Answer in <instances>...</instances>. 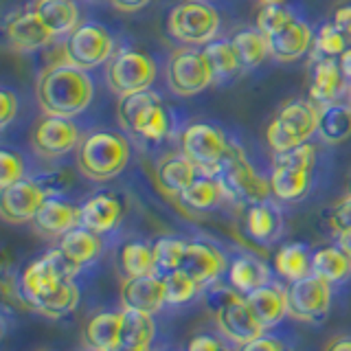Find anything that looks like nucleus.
Segmentation results:
<instances>
[{"mask_svg":"<svg viewBox=\"0 0 351 351\" xmlns=\"http://www.w3.org/2000/svg\"><path fill=\"white\" fill-rule=\"evenodd\" d=\"M95 86L88 71L71 64H49L38 75L36 99L44 114L73 119L90 106Z\"/></svg>","mask_w":351,"mask_h":351,"instance_id":"1","label":"nucleus"},{"mask_svg":"<svg viewBox=\"0 0 351 351\" xmlns=\"http://www.w3.org/2000/svg\"><path fill=\"white\" fill-rule=\"evenodd\" d=\"M132 156L130 141L114 130H95L82 138L75 149L77 169L88 180L108 182L123 173Z\"/></svg>","mask_w":351,"mask_h":351,"instance_id":"2","label":"nucleus"},{"mask_svg":"<svg viewBox=\"0 0 351 351\" xmlns=\"http://www.w3.org/2000/svg\"><path fill=\"white\" fill-rule=\"evenodd\" d=\"M119 123L125 132H132L145 141L158 143L169 134V112L162 106V99L154 90H141L132 93L119 99L117 106Z\"/></svg>","mask_w":351,"mask_h":351,"instance_id":"3","label":"nucleus"},{"mask_svg":"<svg viewBox=\"0 0 351 351\" xmlns=\"http://www.w3.org/2000/svg\"><path fill=\"white\" fill-rule=\"evenodd\" d=\"M80 263H75L66 252L58 246L47 250L42 257L33 259L20 274V296L22 305L36 310V305L47 296L55 285L62 281H71L80 272Z\"/></svg>","mask_w":351,"mask_h":351,"instance_id":"4","label":"nucleus"},{"mask_svg":"<svg viewBox=\"0 0 351 351\" xmlns=\"http://www.w3.org/2000/svg\"><path fill=\"white\" fill-rule=\"evenodd\" d=\"M318 106L310 99H292L283 104L266 128V143L274 154L303 145L316 134Z\"/></svg>","mask_w":351,"mask_h":351,"instance_id":"5","label":"nucleus"},{"mask_svg":"<svg viewBox=\"0 0 351 351\" xmlns=\"http://www.w3.org/2000/svg\"><path fill=\"white\" fill-rule=\"evenodd\" d=\"M217 178L224 186L226 197H230L233 202L255 204V202H266L272 195L270 178L261 176L252 167L250 160L244 156V152H241V147L233 145V143H230L226 160L222 165V169H219Z\"/></svg>","mask_w":351,"mask_h":351,"instance_id":"6","label":"nucleus"},{"mask_svg":"<svg viewBox=\"0 0 351 351\" xmlns=\"http://www.w3.org/2000/svg\"><path fill=\"white\" fill-rule=\"evenodd\" d=\"M213 314H215V325L228 340H233L237 345H246L250 340L263 336V327L255 312L250 310L246 301V294L237 292L235 288L228 290L222 288L217 290L211 301Z\"/></svg>","mask_w":351,"mask_h":351,"instance_id":"7","label":"nucleus"},{"mask_svg":"<svg viewBox=\"0 0 351 351\" xmlns=\"http://www.w3.org/2000/svg\"><path fill=\"white\" fill-rule=\"evenodd\" d=\"M167 31L186 47H206L219 31V14L206 0H186L169 11Z\"/></svg>","mask_w":351,"mask_h":351,"instance_id":"8","label":"nucleus"},{"mask_svg":"<svg viewBox=\"0 0 351 351\" xmlns=\"http://www.w3.org/2000/svg\"><path fill=\"white\" fill-rule=\"evenodd\" d=\"M230 141L211 123H189L178 136V149L204 176H217L226 160Z\"/></svg>","mask_w":351,"mask_h":351,"instance_id":"9","label":"nucleus"},{"mask_svg":"<svg viewBox=\"0 0 351 351\" xmlns=\"http://www.w3.org/2000/svg\"><path fill=\"white\" fill-rule=\"evenodd\" d=\"M165 80L173 95L193 97L211 86L215 77L202 49L182 47L169 55L165 66Z\"/></svg>","mask_w":351,"mask_h":351,"instance_id":"10","label":"nucleus"},{"mask_svg":"<svg viewBox=\"0 0 351 351\" xmlns=\"http://www.w3.org/2000/svg\"><path fill=\"white\" fill-rule=\"evenodd\" d=\"M156 80V62L147 53L121 49L106 64V82L119 97L141 93L152 88Z\"/></svg>","mask_w":351,"mask_h":351,"instance_id":"11","label":"nucleus"},{"mask_svg":"<svg viewBox=\"0 0 351 351\" xmlns=\"http://www.w3.org/2000/svg\"><path fill=\"white\" fill-rule=\"evenodd\" d=\"M66 64L82 71H90L106 64L114 55V40L104 25L84 22L62 42Z\"/></svg>","mask_w":351,"mask_h":351,"instance_id":"12","label":"nucleus"},{"mask_svg":"<svg viewBox=\"0 0 351 351\" xmlns=\"http://www.w3.org/2000/svg\"><path fill=\"white\" fill-rule=\"evenodd\" d=\"M82 132L73 123V119L53 117L47 114L38 119V123L31 130V149L38 154L40 158H60L66 154L75 152L82 143Z\"/></svg>","mask_w":351,"mask_h":351,"instance_id":"13","label":"nucleus"},{"mask_svg":"<svg viewBox=\"0 0 351 351\" xmlns=\"http://www.w3.org/2000/svg\"><path fill=\"white\" fill-rule=\"evenodd\" d=\"M332 307V283L318 274L292 281L288 288V316L303 323H318L327 316Z\"/></svg>","mask_w":351,"mask_h":351,"instance_id":"14","label":"nucleus"},{"mask_svg":"<svg viewBox=\"0 0 351 351\" xmlns=\"http://www.w3.org/2000/svg\"><path fill=\"white\" fill-rule=\"evenodd\" d=\"M49 197L38 180L22 178L0 193V215L7 224H27L33 222L40 206Z\"/></svg>","mask_w":351,"mask_h":351,"instance_id":"15","label":"nucleus"},{"mask_svg":"<svg viewBox=\"0 0 351 351\" xmlns=\"http://www.w3.org/2000/svg\"><path fill=\"white\" fill-rule=\"evenodd\" d=\"M5 38L7 44L18 53L40 51L55 40L49 27L44 25L36 9L20 11L5 22Z\"/></svg>","mask_w":351,"mask_h":351,"instance_id":"16","label":"nucleus"},{"mask_svg":"<svg viewBox=\"0 0 351 351\" xmlns=\"http://www.w3.org/2000/svg\"><path fill=\"white\" fill-rule=\"evenodd\" d=\"M182 270L189 272L204 288V285L215 283L228 270V261L224 252L215 244H211V241L193 239V241H186Z\"/></svg>","mask_w":351,"mask_h":351,"instance_id":"17","label":"nucleus"},{"mask_svg":"<svg viewBox=\"0 0 351 351\" xmlns=\"http://www.w3.org/2000/svg\"><path fill=\"white\" fill-rule=\"evenodd\" d=\"M167 303L165 296V279L154 274L143 277H125L121 285V305L123 310H138L147 314H156Z\"/></svg>","mask_w":351,"mask_h":351,"instance_id":"18","label":"nucleus"},{"mask_svg":"<svg viewBox=\"0 0 351 351\" xmlns=\"http://www.w3.org/2000/svg\"><path fill=\"white\" fill-rule=\"evenodd\" d=\"M266 40H268V51L277 62H296L312 49L314 31L305 20L294 16L281 29L270 33Z\"/></svg>","mask_w":351,"mask_h":351,"instance_id":"19","label":"nucleus"},{"mask_svg":"<svg viewBox=\"0 0 351 351\" xmlns=\"http://www.w3.org/2000/svg\"><path fill=\"white\" fill-rule=\"evenodd\" d=\"M77 226H82V208L66 200H60V197H55V195H49L47 200H44L36 219H33V228H36L42 237H49V239L62 237Z\"/></svg>","mask_w":351,"mask_h":351,"instance_id":"20","label":"nucleus"},{"mask_svg":"<svg viewBox=\"0 0 351 351\" xmlns=\"http://www.w3.org/2000/svg\"><path fill=\"white\" fill-rule=\"evenodd\" d=\"M82 208V226L104 235L108 230L117 228V224L123 217V204L114 193H95L80 206Z\"/></svg>","mask_w":351,"mask_h":351,"instance_id":"21","label":"nucleus"},{"mask_svg":"<svg viewBox=\"0 0 351 351\" xmlns=\"http://www.w3.org/2000/svg\"><path fill=\"white\" fill-rule=\"evenodd\" d=\"M345 75L340 71L338 60L334 58H318L312 66V77L310 86H307V95L310 101L316 106H325L336 101V97L340 95L345 86Z\"/></svg>","mask_w":351,"mask_h":351,"instance_id":"22","label":"nucleus"},{"mask_svg":"<svg viewBox=\"0 0 351 351\" xmlns=\"http://www.w3.org/2000/svg\"><path fill=\"white\" fill-rule=\"evenodd\" d=\"M195 165L184 156V154H167L162 156L156 165V182L158 189L165 195H176L180 197V193L197 178Z\"/></svg>","mask_w":351,"mask_h":351,"instance_id":"23","label":"nucleus"},{"mask_svg":"<svg viewBox=\"0 0 351 351\" xmlns=\"http://www.w3.org/2000/svg\"><path fill=\"white\" fill-rule=\"evenodd\" d=\"M246 301L266 329L281 323L283 316H288V290H283L274 283L252 290L250 294H246Z\"/></svg>","mask_w":351,"mask_h":351,"instance_id":"24","label":"nucleus"},{"mask_svg":"<svg viewBox=\"0 0 351 351\" xmlns=\"http://www.w3.org/2000/svg\"><path fill=\"white\" fill-rule=\"evenodd\" d=\"M316 134L327 145H340L351 138V104L332 101L318 106Z\"/></svg>","mask_w":351,"mask_h":351,"instance_id":"25","label":"nucleus"},{"mask_svg":"<svg viewBox=\"0 0 351 351\" xmlns=\"http://www.w3.org/2000/svg\"><path fill=\"white\" fill-rule=\"evenodd\" d=\"M121 312H101L84 327V345L90 351H112L121 347Z\"/></svg>","mask_w":351,"mask_h":351,"instance_id":"26","label":"nucleus"},{"mask_svg":"<svg viewBox=\"0 0 351 351\" xmlns=\"http://www.w3.org/2000/svg\"><path fill=\"white\" fill-rule=\"evenodd\" d=\"M312 184V169H299V167H281L272 165L270 173V189L272 195L281 202H296L305 197Z\"/></svg>","mask_w":351,"mask_h":351,"instance_id":"27","label":"nucleus"},{"mask_svg":"<svg viewBox=\"0 0 351 351\" xmlns=\"http://www.w3.org/2000/svg\"><path fill=\"white\" fill-rule=\"evenodd\" d=\"M33 9L49 27L53 38L69 36L80 27V7L75 5V0H38Z\"/></svg>","mask_w":351,"mask_h":351,"instance_id":"28","label":"nucleus"},{"mask_svg":"<svg viewBox=\"0 0 351 351\" xmlns=\"http://www.w3.org/2000/svg\"><path fill=\"white\" fill-rule=\"evenodd\" d=\"M228 283L241 294H250L252 290L270 283V268L261 259L241 255L228 263Z\"/></svg>","mask_w":351,"mask_h":351,"instance_id":"29","label":"nucleus"},{"mask_svg":"<svg viewBox=\"0 0 351 351\" xmlns=\"http://www.w3.org/2000/svg\"><path fill=\"white\" fill-rule=\"evenodd\" d=\"M246 233L257 241H274L281 235L283 217L277 206L266 202H255L246 208Z\"/></svg>","mask_w":351,"mask_h":351,"instance_id":"30","label":"nucleus"},{"mask_svg":"<svg viewBox=\"0 0 351 351\" xmlns=\"http://www.w3.org/2000/svg\"><path fill=\"white\" fill-rule=\"evenodd\" d=\"M60 248L75 263L86 266V263H93L99 255H101L104 241H101V235L95 233V230L86 228V226H77L60 237Z\"/></svg>","mask_w":351,"mask_h":351,"instance_id":"31","label":"nucleus"},{"mask_svg":"<svg viewBox=\"0 0 351 351\" xmlns=\"http://www.w3.org/2000/svg\"><path fill=\"white\" fill-rule=\"evenodd\" d=\"M222 197H226V193H224V186L219 182L217 176L200 173L180 193V202L184 206L193 208V211H206V208H213L222 202Z\"/></svg>","mask_w":351,"mask_h":351,"instance_id":"32","label":"nucleus"},{"mask_svg":"<svg viewBox=\"0 0 351 351\" xmlns=\"http://www.w3.org/2000/svg\"><path fill=\"white\" fill-rule=\"evenodd\" d=\"M312 272L327 283H340L351 274V257L340 246L318 248L312 255Z\"/></svg>","mask_w":351,"mask_h":351,"instance_id":"33","label":"nucleus"},{"mask_svg":"<svg viewBox=\"0 0 351 351\" xmlns=\"http://www.w3.org/2000/svg\"><path fill=\"white\" fill-rule=\"evenodd\" d=\"M230 42H233V49L237 53L241 71L257 69V66L270 55L268 40L257 29H241L235 33L233 38H230Z\"/></svg>","mask_w":351,"mask_h":351,"instance_id":"34","label":"nucleus"},{"mask_svg":"<svg viewBox=\"0 0 351 351\" xmlns=\"http://www.w3.org/2000/svg\"><path fill=\"white\" fill-rule=\"evenodd\" d=\"M77 305H80V288H77V283L71 279V281H62L55 285V288L36 305L33 312H38L47 318H64L71 312H75Z\"/></svg>","mask_w":351,"mask_h":351,"instance_id":"35","label":"nucleus"},{"mask_svg":"<svg viewBox=\"0 0 351 351\" xmlns=\"http://www.w3.org/2000/svg\"><path fill=\"white\" fill-rule=\"evenodd\" d=\"M123 321H121V345L123 347H149L154 334H156V323L154 314L138 312V310H123Z\"/></svg>","mask_w":351,"mask_h":351,"instance_id":"36","label":"nucleus"},{"mask_svg":"<svg viewBox=\"0 0 351 351\" xmlns=\"http://www.w3.org/2000/svg\"><path fill=\"white\" fill-rule=\"evenodd\" d=\"M274 270L290 283L299 281L312 274V255L303 244H285L274 255Z\"/></svg>","mask_w":351,"mask_h":351,"instance_id":"37","label":"nucleus"},{"mask_svg":"<svg viewBox=\"0 0 351 351\" xmlns=\"http://www.w3.org/2000/svg\"><path fill=\"white\" fill-rule=\"evenodd\" d=\"M119 268L125 277H143V274H154L156 259H154V248L145 241H128L119 252Z\"/></svg>","mask_w":351,"mask_h":351,"instance_id":"38","label":"nucleus"},{"mask_svg":"<svg viewBox=\"0 0 351 351\" xmlns=\"http://www.w3.org/2000/svg\"><path fill=\"white\" fill-rule=\"evenodd\" d=\"M202 51L208 60V66H211V71H213L215 82L228 80V77H233L237 71H241L237 53H235L233 42L230 40H213V42H208Z\"/></svg>","mask_w":351,"mask_h":351,"instance_id":"39","label":"nucleus"},{"mask_svg":"<svg viewBox=\"0 0 351 351\" xmlns=\"http://www.w3.org/2000/svg\"><path fill=\"white\" fill-rule=\"evenodd\" d=\"M162 279H165V296H167L169 305L189 303L193 296L202 290V285L197 283L189 272H184L182 268L173 270V272H165Z\"/></svg>","mask_w":351,"mask_h":351,"instance_id":"40","label":"nucleus"},{"mask_svg":"<svg viewBox=\"0 0 351 351\" xmlns=\"http://www.w3.org/2000/svg\"><path fill=\"white\" fill-rule=\"evenodd\" d=\"M154 259H156V268L162 272H173L182 268L186 241L180 237H160L152 244Z\"/></svg>","mask_w":351,"mask_h":351,"instance_id":"41","label":"nucleus"},{"mask_svg":"<svg viewBox=\"0 0 351 351\" xmlns=\"http://www.w3.org/2000/svg\"><path fill=\"white\" fill-rule=\"evenodd\" d=\"M294 18L292 9H288L283 3H263L257 9V16H255V29L263 36H270L277 29H281L285 22H290Z\"/></svg>","mask_w":351,"mask_h":351,"instance_id":"42","label":"nucleus"},{"mask_svg":"<svg viewBox=\"0 0 351 351\" xmlns=\"http://www.w3.org/2000/svg\"><path fill=\"white\" fill-rule=\"evenodd\" d=\"M349 40L343 31H340L334 22H327L314 36V49L323 55V58H338L349 47Z\"/></svg>","mask_w":351,"mask_h":351,"instance_id":"43","label":"nucleus"},{"mask_svg":"<svg viewBox=\"0 0 351 351\" xmlns=\"http://www.w3.org/2000/svg\"><path fill=\"white\" fill-rule=\"evenodd\" d=\"M314 162H316V147L310 141L294 149L274 154V158H272V165H281V167H299V169H314Z\"/></svg>","mask_w":351,"mask_h":351,"instance_id":"44","label":"nucleus"},{"mask_svg":"<svg viewBox=\"0 0 351 351\" xmlns=\"http://www.w3.org/2000/svg\"><path fill=\"white\" fill-rule=\"evenodd\" d=\"M22 178H25V158L14 149H3L0 152V189H7Z\"/></svg>","mask_w":351,"mask_h":351,"instance_id":"45","label":"nucleus"},{"mask_svg":"<svg viewBox=\"0 0 351 351\" xmlns=\"http://www.w3.org/2000/svg\"><path fill=\"white\" fill-rule=\"evenodd\" d=\"M329 226H332L334 233L351 226V193L340 197V200L332 206V211H329Z\"/></svg>","mask_w":351,"mask_h":351,"instance_id":"46","label":"nucleus"},{"mask_svg":"<svg viewBox=\"0 0 351 351\" xmlns=\"http://www.w3.org/2000/svg\"><path fill=\"white\" fill-rule=\"evenodd\" d=\"M18 95L11 88L0 90V128H7L18 114Z\"/></svg>","mask_w":351,"mask_h":351,"instance_id":"47","label":"nucleus"},{"mask_svg":"<svg viewBox=\"0 0 351 351\" xmlns=\"http://www.w3.org/2000/svg\"><path fill=\"white\" fill-rule=\"evenodd\" d=\"M42 184V189L47 191L49 195H55V193H60L64 191L66 186H69L71 178H69V173L66 171H53V173H47L44 178L38 180Z\"/></svg>","mask_w":351,"mask_h":351,"instance_id":"48","label":"nucleus"},{"mask_svg":"<svg viewBox=\"0 0 351 351\" xmlns=\"http://www.w3.org/2000/svg\"><path fill=\"white\" fill-rule=\"evenodd\" d=\"M237 351H285L283 343L274 336H259L246 345H239Z\"/></svg>","mask_w":351,"mask_h":351,"instance_id":"49","label":"nucleus"},{"mask_svg":"<svg viewBox=\"0 0 351 351\" xmlns=\"http://www.w3.org/2000/svg\"><path fill=\"white\" fill-rule=\"evenodd\" d=\"M186 351H228L226 345L222 340H217L215 336H208V334H200L189 340L186 345Z\"/></svg>","mask_w":351,"mask_h":351,"instance_id":"50","label":"nucleus"},{"mask_svg":"<svg viewBox=\"0 0 351 351\" xmlns=\"http://www.w3.org/2000/svg\"><path fill=\"white\" fill-rule=\"evenodd\" d=\"M334 25L345 33L347 38H351V3L340 5L334 9Z\"/></svg>","mask_w":351,"mask_h":351,"instance_id":"51","label":"nucleus"},{"mask_svg":"<svg viewBox=\"0 0 351 351\" xmlns=\"http://www.w3.org/2000/svg\"><path fill=\"white\" fill-rule=\"evenodd\" d=\"M117 11H123V14H136L143 7H147L152 0H110Z\"/></svg>","mask_w":351,"mask_h":351,"instance_id":"52","label":"nucleus"},{"mask_svg":"<svg viewBox=\"0 0 351 351\" xmlns=\"http://www.w3.org/2000/svg\"><path fill=\"white\" fill-rule=\"evenodd\" d=\"M338 66H340V71H343L345 80L351 82V47H347L343 53L338 55Z\"/></svg>","mask_w":351,"mask_h":351,"instance_id":"53","label":"nucleus"},{"mask_svg":"<svg viewBox=\"0 0 351 351\" xmlns=\"http://www.w3.org/2000/svg\"><path fill=\"white\" fill-rule=\"evenodd\" d=\"M323 351H351V338L345 336V338H336L332 343H327Z\"/></svg>","mask_w":351,"mask_h":351,"instance_id":"54","label":"nucleus"},{"mask_svg":"<svg viewBox=\"0 0 351 351\" xmlns=\"http://www.w3.org/2000/svg\"><path fill=\"white\" fill-rule=\"evenodd\" d=\"M336 237H338V246L343 248V250L347 252V255L351 257V226H349V228H343V230H338Z\"/></svg>","mask_w":351,"mask_h":351,"instance_id":"55","label":"nucleus"},{"mask_svg":"<svg viewBox=\"0 0 351 351\" xmlns=\"http://www.w3.org/2000/svg\"><path fill=\"white\" fill-rule=\"evenodd\" d=\"M112 351H149V347H117V349H112Z\"/></svg>","mask_w":351,"mask_h":351,"instance_id":"56","label":"nucleus"},{"mask_svg":"<svg viewBox=\"0 0 351 351\" xmlns=\"http://www.w3.org/2000/svg\"><path fill=\"white\" fill-rule=\"evenodd\" d=\"M259 3L263 5V3H285V0H259Z\"/></svg>","mask_w":351,"mask_h":351,"instance_id":"57","label":"nucleus"},{"mask_svg":"<svg viewBox=\"0 0 351 351\" xmlns=\"http://www.w3.org/2000/svg\"><path fill=\"white\" fill-rule=\"evenodd\" d=\"M349 193H351V180H349Z\"/></svg>","mask_w":351,"mask_h":351,"instance_id":"58","label":"nucleus"},{"mask_svg":"<svg viewBox=\"0 0 351 351\" xmlns=\"http://www.w3.org/2000/svg\"><path fill=\"white\" fill-rule=\"evenodd\" d=\"M349 104H351V97H349Z\"/></svg>","mask_w":351,"mask_h":351,"instance_id":"59","label":"nucleus"},{"mask_svg":"<svg viewBox=\"0 0 351 351\" xmlns=\"http://www.w3.org/2000/svg\"><path fill=\"white\" fill-rule=\"evenodd\" d=\"M206 3H208V0H206Z\"/></svg>","mask_w":351,"mask_h":351,"instance_id":"60","label":"nucleus"}]
</instances>
